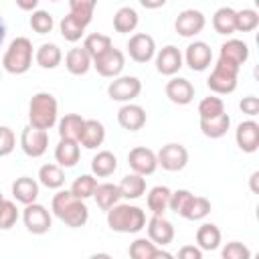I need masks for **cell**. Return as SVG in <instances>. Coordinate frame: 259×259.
<instances>
[{
	"mask_svg": "<svg viewBox=\"0 0 259 259\" xmlns=\"http://www.w3.org/2000/svg\"><path fill=\"white\" fill-rule=\"evenodd\" d=\"M51 212L71 229H79L89 221V208L83 198H77L71 190H59L51 200Z\"/></svg>",
	"mask_w": 259,
	"mask_h": 259,
	"instance_id": "6da1fadb",
	"label": "cell"
},
{
	"mask_svg": "<svg viewBox=\"0 0 259 259\" xmlns=\"http://www.w3.org/2000/svg\"><path fill=\"white\" fill-rule=\"evenodd\" d=\"M107 212V227L115 233L123 235H136L142 229H146V212L130 202H117Z\"/></svg>",
	"mask_w": 259,
	"mask_h": 259,
	"instance_id": "7a4b0ae2",
	"label": "cell"
},
{
	"mask_svg": "<svg viewBox=\"0 0 259 259\" xmlns=\"http://www.w3.org/2000/svg\"><path fill=\"white\" fill-rule=\"evenodd\" d=\"M59 121V103L53 93L38 91L28 101V123L40 130H51Z\"/></svg>",
	"mask_w": 259,
	"mask_h": 259,
	"instance_id": "3957f363",
	"label": "cell"
},
{
	"mask_svg": "<svg viewBox=\"0 0 259 259\" xmlns=\"http://www.w3.org/2000/svg\"><path fill=\"white\" fill-rule=\"evenodd\" d=\"M32 42H30V38H26V36H16L10 45H8V49H6V53H4V57H2V67H4V71H8L10 75H24L28 69H30V65H32Z\"/></svg>",
	"mask_w": 259,
	"mask_h": 259,
	"instance_id": "277c9868",
	"label": "cell"
},
{
	"mask_svg": "<svg viewBox=\"0 0 259 259\" xmlns=\"http://www.w3.org/2000/svg\"><path fill=\"white\" fill-rule=\"evenodd\" d=\"M239 67L235 65H229L221 59H217L214 67H212V73L208 75L206 79V85L208 89L214 93V95H229L237 89V79H239Z\"/></svg>",
	"mask_w": 259,
	"mask_h": 259,
	"instance_id": "5b68a950",
	"label": "cell"
},
{
	"mask_svg": "<svg viewBox=\"0 0 259 259\" xmlns=\"http://www.w3.org/2000/svg\"><path fill=\"white\" fill-rule=\"evenodd\" d=\"M142 93V81L134 75H117L107 85V95L111 101L130 103Z\"/></svg>",
	"mask_w": 259,
	"mask_h": 259,
	"instance_id": "8992f818",
	"label": "cell"
},
{
	"mask_svg": "<svg viewBox=\"0 0 259 259\" xmlns=\"http://www.w3.org/2000/svg\"><path fill=\"white\" fill-rule=\"evenodd\" d=\"M22 223H24L28 233L45 235L53 227V217H51V210H47V206H42L38 202H30V204H24Z\"/></svg>",
	"mask_w": 259,
	"mask_h": 259,
	"instance_id": "52a82bcc",
	"label": "cell"
},
{
	"mask_svg": "<svg viewBox=\"0 0 259 259\" xmlns=\"http://www.w3.org/2000/svg\"><path fill=\"white\" fill-rule=\"evenodd\" d=\"M20 148L28 158H40L49 148V132L28 123L20 134Z\"/></svg>",
	"mask_w": 259,
	"mask_h": 259,
	"instance_id": "ba28073f",
	"label": "cell"
},
{
	"mask_svg": "<svg viewBox=\"0 0 259 259\" xmlns=\"http://www.w3.org/2000/svg\"><path fill=\"white\" fill-rule=\"evenodd\" d=\"M158 158V166H162V170L168 172H180L186 164H188V150L182 144H166L160 148V152L156 154Z\"/></svg>",
	"mask_w": 259,
	"mask_h": 259,
	"instance_id": "9c48e42d",
	"label": "cell"
},
{
	"mask_svg": "<svg viewBox=\"0 0 259 259\" xmlns=\"http://www.w3.org/2000/svg\"><path fill=\"white\" fill-rule=\"evenodd\" d=\"M204 26H206V18H204V14H202L200 10H196V8H186V10H182V12L176 16V20H174L176 32H178L180 36H184V38L196 36L198 32L204 30Z\"/></svg>",
	"mask_w": 259,
	"mask_h": 259,
	"instance_id": "30bf717a",
	"label": "cell"
},
{
	"mask_svg": "<svg viewBox=\"0 0 259 259\" xmlns=\"http://www.w3.org/2000/svg\"><path fill=\"white\" fill-rule=\"evenodd\" d=\"M127 55L136 63H150L156 55V40L148 32H136L127 40Z\"/></svg>",
	"mask_w": 259,
	"mask_h": 259,
	"instance_id": "8fae6325",
	"label": "cell"
},
{
	"mask_svg": "<svg viewBox=\"0 0 259 259\" xmlns=\"http://www.w3.org/2000/svg\"><path fill=\"white\" fill-rule=\"evenodd\" d=\"M154 61H156V71L160 75H166V77H174L182 69V65H184L182 53L174 45H166L160 51H156Z\"/></svg>",
	"mask_w": 259,
	"mask_h": 259,
	"instance_id": "7c38bea8",
	"label": "cell"
},
{
	"mask_svg": "<svg viewBox=\"0 0 259 259\" xmlns=\"http://www.w3.org/2000/svg\"><path fill=\"white\" fill-rule=\"evenodd\" d=\"M93 67L95 71L101 75V77H107V79H113L117 75H121L123 67H125V57L119 49L111 47L107 49L103 55H99L97 59H93Z\"/></svg>",
	"mask_w": 259,
	"mask_h": 259,
	"instance_id": "4fadbf2b",
	"label": "cell"
},
{
	"mask_svg": "<svg viewBox=\"0 0 259 259\" xmlns=\"http://www.w3.org/2000/svg\"><path fill=\"white\" fill-rule=\"evenodd\" d=\"M127 164H130L132 172L142 174V176H150L158 168V158H156L154 150H150L146 146H136L127 154Z\"/></svg>",
	"mask_w": 259,
	"mask_h": 259,
	"instance_id": "5bb4252c",
	"label": "cell"
},
{
	"mask_svg": "<svg viewBox=\"0 0 259 259\" xmlns=\"http://www.w3.org/2000/svg\"><path fill=\"white\" fill-rule=\"evenodd\" d=\"M184 63L190 67V71H206L212 63V51L204 40H194L186 47L184 53Z\"/></svg>",
	"mask_w": 259,
	"mask_h": 259,
	"instance_id": "9a60e30c",
	"label": "cell"
},
{
	"mask_svg": "<svg viewBox=\"0 0 259 259\" xmlns=\"http://www.w3.org/2000/svg\"><path fill=\"white\" fill-rule=\"evenodd\" d=\"M148 239L156 243L158 247H166L174 241V225L164 219V214H152L150 221H146Z\"/></svg>",
	"mask_w": 259,
	"mask_h": 259,
	"instance_id": "2e32d148",
	"label": "cell"
},
{
	"mask_svg": "<svg viewBox=\"0 0 259 259\" xmlns=\"http://www.w3.org/2000/svg\"><path fill=\"white\" fill-rule=\"evenodd\" d=\"M235 142L241 152L253 154L259 150V123L253 119L241 121L235 130Z\"/></svg>",
	"mask_w": 259,
	"mask_h": 259,
	"instance_id": "e0dca14e",
	"label": "cell"
},
{
	"mask_svg": "<svg viewBox=\"0 0 259 259\" xmlns=\"http://www.w3.org/2000/svg\"><path fill=\"white\" fill-rule=\"evenodd\" d=\"M117 123L127 132H138L146 125V109L138 103H123L117 111Z\"/></svg>",
	"mask_w": 259,
	"mask_h": 259,
	"instance_id": "ac0fdd59",
	"label": "cell"
},
{
	"mask_svg": "<svg viewBox=\"0 0 259 259\" xmlns=\"http://www.w3.org/2000/svg\"><path fill=\"white\" fill-rule=\"evenodd\" d=\"M166 97L176 105H188L194 99V85L184 77H172L166 87Z\"/></svg>",
	"mask_w": 259,
	"mask_h": 259,
	"instance_id": "d6986e66",
	"label": "cell"
},
{
	"mask_svg": "<svg viewBox=\"0 0 259 259\" xmlns=\"http://www.w3.org/2000/svg\"><path fill=\"white\" fill-rule=\"evenodd\" d=\"M219 59L241 69V65L247 63V59H249V47H247V42L241 40V38H229L227 42L221 45Z\"/></svg>",
	"mask_w": 259,
	"mask_h": 259,
	"instance_id": "ffe728a7",
	"label": "cell"
},
{
	"mask_svg": "<svg viewBox=\"0 0 259 259\" xmlns=\"http://www.w3.org/2000/svg\"><path fill=\"white\" fill-rule=\"evenodd\" d=\"M81 158V144L77 140H67V138H61L57 148H55V160L61 168H73L77 166Z\"/></svg>",
	"mask_w": 259,
	"mask_h": 259,
	"instance_id": "44dd1931",
	"label": "cell"
},
{
	"mask_svg": "<svg viewBox=\"0 0 259 259\" xmlns=\"http://www.w3.org/2000/svg\"><path fill=\"white\" fill-rule=\"evenodd\" d=\"M127 253H130L132 259H158V257L170 259V257H172L168 251H164L162 247H158L156 243H152V241L146 239V237H138V239L130 245Z\"/></svg>",
	"mask_w": 259,
	"mask_h": 259,
	"instance_id": "7402d4cb",
	"label": "cell"
},
{
	"mask_svg": "<svg viewBox=\"0 0 259 259\" xmlns=\"http://www.w3.org/2000/svg\"><path fill=\"white\" fill-rule=\"evenodd\" d=\"M65 67L71 75L79 77V75H85L93 67V59L89 57V53L83 47H73L65 55Z\"/></svg>",
	"mask_w": 259,
	"mask_h": 259,
	"instance_id": "603a6c76",
	"label": "cell"
},
{
	"mask_svg": "<svg viewBox=\"0 0 259 259\" xmlns=\"http://www.w3.org/2000/svg\"><path fill=\"white\" fill-rule=\"evenodd\" d=\"M105 142V125L97 119H85L83 132L79 136V144L87 150H95Z\"/></svg>",
	"mask_w": 259,
	"mask_h": 259,
	"instance_id": "cb8c5ba5",
	"label": "cell"
},
{
	"mask_svg": "<svg viewBox=\"0 0 259 259\" xmlns=\"http://www.w3.org/2000/svg\"><path fill=\"white\" fill-rule=\"evenodd\" d=\"M12 196L20 204H30L36 202L38 198V182L30 176H20L12 182Z\"/></svg>",
	"mask_w": 259,
	"mask_h": 259,
	"instance_id": "d4e9b609",
	"label": "cell"
},
{
	"mask_svg": "<svg viewBox=\"0 0 259 259\" xmlns=\"http://www.w3.org/2000/svg\"><path fill=\"white\" fill-rule=\"evenodd\" d=\"M117 186H119V194H121V198L138 200L140 196L146 194V176L136 174V172L125 174Z\"/></svg>",
	"mask_w": 259,
	"mask_h": 259,
	"instance_id": "484cf974",
	"label": "cell"
},
{
	"mask_svg": "<svg viewBox=\"0 0 259 259\" xmlns=\"http://www.w3.org/2000/svg\"><path fill=\"white\" fill-rule=\"evenodd\" d=\"M223 241L221 229L214 223H202L196 231V247H200L202 251H214L219 249Z\"/></svg>",
	"mask_w": 259,
	"mask_h": 259,
	"instance_id": "4316f807",
	"label": "cell"
},
{
	"mask_svg": "<svg viewBox=\"0 0 259 259\" xmlns=\"http://www.w3.org/2000/svg\"><path fill=\"white\" fill-rule=\"evenodd\" d=\"M34 61L40 69H57L63 61V53L55 42H42L34 51Z\"/></svg>",
	"mask_w": 259,
	"mask_h": 259,
	"instance_id": "83f0119b",
	"label": "cell"
},
{
	"mask_svg": "<svg viewBox=\"0 0 259 259\" xmlns=\"http://www.w3.org/2000/svg\"><path fill=\"white\" fill-rule=\"evenodd\" d=\"M117 170V158L109 150H101L91 160V172L97 178H107Z\"/></svg>",
	"mask_w": 259,
	"mask_h": 259,
	"instance_id": "f1b7e54d",
	"label": "cell"
},
{
	"mask_svg": "<svg viewBox=\"0 0 259 259\" xmlns=\"http://www.w3.org/2000/svg\"><path fill=\"white\" fill-rule=\"evenodd\" d=\"M93 198L97 202V206L101 210H109L113 204H117L121 200V194H119V186L117 184H111V182H97L95 186V192H93Z\"/></svg>",
	"mask_w": 259,
	"mask_h": 259,
	"instance_id": "f546056e",
	"label": "cell"
},
{
	"mask_svg": "<svg viewBox=\"0 0 259 259\" xmlns=\"http://www.w3.org/2000/svg\"><path fill=\"white\" fill-rule=\"evenodd\" d=\"M235 20H237V10H233L231 6H221L212 14V28H214V32L229 36V34L237 32Z\"/></svg>",
	"mask_w": 259,
	"mask_h": 259,
	"instance_id": "4dcf8cb0",
	"label": "cell"
},
{
	"mask_svg": "<svg viewBox=\"0 0 259 259\" xmlns=\"http://www.w3.org/2000/svg\"><path fill=\"white\" fill-rule=\"evenodd\" d=\"M231 127V115L229 113H221L217 117H206V119H200V132L210 138V140H219L223 138Z\"/></svg>",
	"mask_w": 259,
	"mask_h": 259,
	"instance_id": "1f68e13d",
	"label": "cell"
},
{
	"mask_svg": "<svg viewBox=\"0 0 259 259\" xmlns=\"http://www.w3.org/2000/svg\"><path fill=\"white\" fill-rule=\"evenodd\" d=\"M140 24V16L132 6H121L115 14H113V28L119 34H130L138 28Z\"/></svg>",
	"mask_w": 259,
	"mask_h": 259,
	"instance_id": "d6a6232c",
	"label": "cell"
},
{
	"mask_svg": "<svg viewBox=\"0 0 259 259\" xmlns=\"http://www.w3.org/2000/svg\"><path fill=\"white\" fill-rule=\"evenodd\" d=\"M85 28H87V24H85L81 18H77L75 14H71V12H69L67 16H63L61 22H59L61 36H63L65 40H69V42L81 40V36L85 34Z\"/></svg>",
	"mask_w": 259,
	"mask_h": 259,
	"instance_id": "836d02e7",
	"label": "cell"
},
{
	"mask_svg": "<svg viewBox=\"0 0 259 259\" xmlns=\"http://www.w3.org/2000/svg\"><path fill=\"white\" fill-rule=\"evenodd\" d=\"M38 182L49 190H59L65 184V172L59 164H42L38 168Z\"/></svg>",
	"mask_w": 259,
	"mask_h": 259,
	"instance_id": "e575fe53",
	"label": "cell"
},
{
	"mask_svg": "<svg viewBox=\"0 0 259 259\" xmlns=\"http://www.w3.org/2000/svg\"><path fill=\"white\" fill-rule=\"evenodd\" d=\"M170 194L172 190L168 186H154L150 188L148 196H146V204H148V210L152 214H164L168 210V202H170Z\"/></svg>",
	"mask_w": 259,
	"mask_h": 259,
	"instance_id": "d590c367",
	"label": "cell"
},
{
	"mask_svg": "<svg viewBox=\"0 0 259 259\" xmlns=\"http://www.w3.org/2000/svg\"><path fill=\"white\" fill-rule=\"evenodd\" d=\"M83 123H85V119L79 113H67L65 117H61L57 121L59 136L61 138H67V140H77L79 142V136L83 132Z\"/></svg>",
	"mask_w": 259,
	"mask_h": 259,
	"instance_id": "8d00e7d4",
	"label": "cell"
},
{
	"mask_svg": "<svg viewBox=\"0 0 259 259\" xmlns=\"http://www.w3.org/2000/svg\"><path fill=\"white\" fill-rule=\"evenodd\" d=\"M113 42H111V36L107 34H101V32H91L85 36L83 40V49L89 53L91 59H97L99 55H103L107 49H111Z\"/></svg>",
	"mask_w": 259,
	"mask_h": 259,
	"instance_id": "74e56055",
	"label": "cell"
},
{
	"mask_svg": "<svg viewBox=\"0 0 259 259\" xmlns=\"http://www.w3.org/2000/svg\"><path fill=\"white\" fill-rule=\"evenodd\" d=\"M208 212H210V200L204 196H192L180 217L186 221H202Z\"/></svg>",
	"mask_w": 259,
	"mask_h": 259,
	"instance_id": "f35d334b",
	"label": "cell"
},
{
	"mask_svg": "<svg viewBox=\"0 0 259 259\" xmlns=\"http://www.w3.org/2000/svg\"><path fill=\"white\" fill-rule=\"evenodd\" d=\"M95 186H97V178H95L93 174H81V176H77V178L73 180V184H71L69 190H71L77 198L87 200V198L93 196Z\"/></svg>",
	"mask_w": 259,
	"mask_h": 259,
	"instance_id": "ab89813d",
	"label": "cell"
},
{
	"mask_svg": "<svg viewBox=\"0 0 259 259\" xmlns=\"http://www.w3.org/2000/svg\"><path fill=\"white\" fill-rule=\"evenodd\" d=\"M30 28L36 32V34H49L51 30H53V26H55V18H53V14L51 12H47V10H32V14H30Z\"/></svg>",
	"mask_w": 259,
	"mask_h": 259,
	"instance_id": "60d3db41",
	"label": "cell"
},
{
	"mask_svg": "<svg viewBox=\"0 0 259 259\" xmlns=\"http://www.w3.org/2000/svg\"><path fill=\"white\" fill-rule=\"evenodd\" d=\"M221 113H225V101H223L221 97L208 95V97L200 99V103H198V115H200V119L217 117V115H221Z\"/></svg>",
	"mask_w": 259,
	"mask_h": 259,
	"instance_id": "b9f144b4",
	"label": "cell"
},
{
	"mask_svg": "<svg viewBox=\"0 0 259 259\" xmlns=\"http://www.w3.org/2000/svg\"><path fill=\"white\" fill-rule=\"evenodd\" d=\"M235 26L239 32H251L259 26V12L255 8H243V10H237V20H235Z\"/></svg>",
	"mask_w": 259,
	"mask_h": 259,
	"instance_id": "7bdbcfd3",
	"label": "cell"
},
{
	"mask_svg": "<svg viewBox=\"0 0 259 259\" xmlns=\"http://www.w3.org/2000/svg\"><path fill=\"white\" fill-rule=\"evenodd\" d=\"M95 6H97V0H69V12L75 14L77 18H81L87 26L93 18Z\"/></svg>",
	"mask_w": 259,
	"mask_h": 259,
	"instance_id": "ee69618b",
	"label": "cell"
},
{
	"mask_svg": "<svg viewBox=\"0 0 259 259\" xmlns=\"http://www.w3.org/2000/svg\"><path fill=\"white\" fill-rule=\"evenodd\" d=\"M18 221V208H16V202L14 200H2L0 202V229L2 231H8L16 225Z\"/></svg>",
	"mask_w": 259,
	"mask_h": 259,
	"instance_id": "f6af8a7d",
	"label": "cell"
},
{
	"mask_svg": "<svg viewBox=\"0 0 259 259\" xmlns=\"http://www.w3.org/2000/svg\"><path fill=\"white\" fill-rule=\"evenodd\" d=\"M192 196H194V194H192L190 190H186V188H178V190H174V192L170 194L168 208L180 217V214L184 212V208L188 206V202H190V198H192Z\"/></svg>",
	"mask_w": 259,
	"mask_h": 259,
	"instance_id": "bcb514c9",
	"label": "cell"
},
{
	"mask_svg": "<svg viewBox=\"0 0 259 259\" xmlns=\"http://www.w3.org/2000/svg\"><path fill=\"white\" fill-rule=\"evenodd\" d=\"M221 255H223V259H249L251 257V251L243 243L231 241V243H227L223 247V253Z\"/></svg>",
	"mask_w": 259,
	"mask_h": 259,
	"instance_id": "7dc6e473",
	"label": "cell"
},
{
	"mask_svg": "<svg viewBox=\"0 0 259 259\" xmlns=\"http://www.w3.org/2000/svg\"><path fill=\"white\" fill-rule=\"evenodd\" d=\"M16 148V136L8 125H0V158L12 154Z\"/></svg>",
	"mask_w": 259,
	"mask_h": 259,
	"instance_id": "c3c4849f",
	"label": "cell"
},
{
	"mask_svg": "<svg viewBox=\"0 0 259 259\" xmlns=\"http://www.w3.org/2000/svg\"><path fill=\"white\" fill-rule=\"evenodd\" d=\"M239 107H241V111L247 113L249 117H255V115L259 113V99H257L255 95H247V97L241 99Z\"/></svg>",
	"mask_w": 259,
	"mask_h": 259,
	"instance_id": "681fc988",
	"label": "cell"
},
{
	"mask_svg": "<svg viewBox=\"0 0 259 259\" xmlns=\"http://www.w3.org/2000/svg\"><path fill=\"white\" fill-rule=\"evenodd\" d=\"M178 257L180 259H202V249L194 247V245H184V247H180Z\"/></svg>",
	"mask_w": 259,
	"mask_h": 259,
	"instance_id": "f907efd6",
	"label": "cell"
},
{
	"mask_svg": "<svg viewBox=\"0 0 259 259\" xmlns=\"http://www.w3.org/2000/svg\"><path fill=\"white\" fill-rule=\"evenodd\" d=\"M38 2L40 0H16V6L20 10H24V12H32V10L38 8Z\"/></svg>",
	"mask_w": 259,
	"mask_h": 259,
	"instance_id": "816d5d0a",
	"label": "cell"
},
{
	"mask_svg": "<svg viewBox=\"0 0 259 259\" xmlns=\"http://www.w3.org/2000/svg\"><path fill=\"white\" fill-rule=\"evenodd\" d=\"M166 2H168V0H140V4H142L144 8H148V10H156V8H162Z\"/></svg>",
	"mask_w": 259,
	"mask_h": 259,
	"instance_id": "f5cc1de1",
	"label": "cell"
},
{
	"mask_svg": "<svg viewBox=\"0 0 259 259\" xmlns=\"http://www.w3.org/2000/svg\"><path fill=\"white\" fill-rule=\"evenodd\" d=\"M4 38H6V24H4V20L0 18V47H2Z\"/></svg>",
	"mask_w": 259,
	"mask_h": 259,
	"instance_id": "db71d44e",
	"label": "cell"
},
{
	"mask_svg": "<svg viewBox=\"0 0 259 259\" xmlns=\"http://www.w3.org/2000/svg\"><path fill=\"white\" fill-rule=\"evenodd\" d=\"M257 178H259V172H253L251 174V190L257 192Z\"/></svg>",
	"mask_w": 259,
	"mask_h": 259,
	"instance_id": "11a10c76",
	"label": "cell"
},
{
	"mask_svg": "<svg viewBox=\"0 0 259 259\" xmlns=\"http://www.w3.org/2000/svg\"><path fill=\"white\" fill-rule=\"evenodd\" d=\"M2 200H4V196H2V192H0V202H2Z\"/></svg>",
	"mask_w": 259,
	"mask_h": 259,
	"instance_id": "9f6ffc18",
	"label": "cell"
},
{
	"mask_svg": "<svg viewBox=\"0 0 259 259\" xmlns=\"http://www.w3.org/2000/svg\"><path fill=\"white\" fill-rule=\"evenodd\" d=\"M49 2H59V0H49Z\"/></svg>",
	"mask_w": 259,
	"mask_h": 259,
	"instance_id": "6f0895ef",
	"label": "cell"
}]
</instances>
